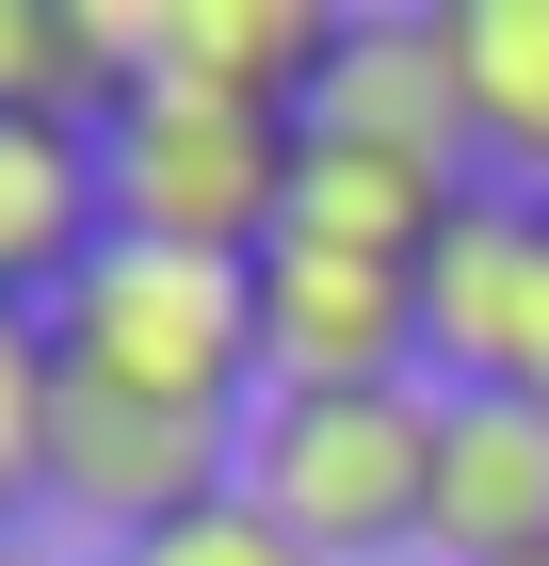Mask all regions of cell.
Segmentation results:
<instances>
[{"label": "cell", "instance_id": "obj_7", "mask_svg": "<svg viewBox=\"0 0 549 566\" xmlns=\"http://www.w3.org/2000/svg\"><path fill=\"white\" fill-rule=\"evenodd\" d=\"M356 17L324 0H114V82H194L243 114H307Z\"/></svg>", "mask_w": 549, "mask_h": 566}, {"label": "cell", "instance_id": "obj_10", "mask_svg": "<svg viewBox=\"0 0 549 566\" xmlns=\"http://www.w3.org/2000/svg\"><path fill=\"white\" fill-rule=\"evenodd\" d=\"M292 130L372 146V163H421V178H485V163H468V97H453L436 17H356V33H339V65H324V97H307Z\"/></svg>", "mask_w": 549, "mask_h": 566}, {"label": "cell", "instance_id": "obj_4", "mask_svg": "<svg viewBox=\"0 0 549 566\" xmlns=\"http://www.w3.org/2000/svg\"><path fill=\"white\" fill-rule=\"evenodd\" d=\"M243 421H258V405H243ZM243 421H226V405L114 389V373H65V356H49V502H65L97 551H146L162 518H194V502L243 485Z\"/></svg>", "mask_w": 549, "mask_h": 566}, {"label": "cell", "instance_id": "obj_3", "mask_svg": "<svg viewBox=\"0 0 549 566\" xmlns=\"http://www.w3.org/2000/svg\"><path fill=\"white\" fill-rule=\"evenodd\" d=\"M49 356L65 373H114V389L162 405H258V260H178V243H97V275L49 307Z\"/></svg>", "mask_w": 549, "mask_h": 566}, {"label": "cell", "instance_id": "obj_5", "mask_svg": "<svg viewBox=\"0 0 549 566\" xmlns=\"http://www.w3.org/2000/svg\"><path fill=\"white\" fill-rule=\"evenodd\" d=\"M421 389H534L549 405V195H468L421 243Z\"/></svg>", "mask_w": 549, "mask_h": 566}, {"label": "cell", "instance_id": "obj_12", "mask_svg": "<svg viewBox=\"0 0 549 566\" xmlns=\"http://www.w3.org/2000/svg\"><path fill=\"white\" fill-rule=\"evenodd\" d=\"M114 97V0H0V114H97Z\"/></svg>", "mask_w": 549, "mask_h": 566}, {"label": "cell", "instance_id": "obj_15", "mask_svg": "<svg viewBox=\"0 0 549 566\" xmlns=\"http://www.w3.org/2000/svg\"><path fill=\"white\" fill-rule=\"evenodd\" d=\"M0 566H82V551H33V534H17V551H0Z\"/></svg>", "mask_w": 549, "mask_h": 566}, {"label": "cell", "instance_id": "obj_13", "mask_svg": "<svg viewBox=\"0 0 549 566\" xmlns=\"http://www.w3.org/2000/svg\"><path fill=\"white\" fill-rule=\"evenodd\" d=\"M33 502H49V324L0 307V551H17Z\"/></svg>", "mask_w": 549, "mask_h": 566}, {"label": "cell", "instance_id": "obj_2", "mask_svg": "<svg viewBox=\"0 0 549 566\" xmlns=\"http://www.w3.org/2000/svg\"><path fill=\"white\" fill-rule=\"evenodd\" d=\"M97 178H114V243L258 260L292 227V114H243V97H194V82H114Z\"/></svg>", "mask_w": 549, "mask_h": 566}, {"label": "cell", "instance_id": "obj_6", "mask_svg": "<svg viewBox=\"0 0 549 566\" xmlns=\"http://www.w3.org/2000/svg\"><path fill=\"white\" fill-rule=\"evenodd\" d=\"M275 389H421V260L275 227L258 243V405Z\"/></svg>", "mask_w": 549, "mask_h": 566}, {"label": "cell", "instance_id": "obj_8", "mask_svg": "<svg viewBox=\"0 0 549 566\" xmlns=\"http://www.w3.org/2000/svg\"><path fill=\"white\" fill-rule=\"evenodd\" d=\"M436 566H549V405L534 389H436Z\"/></svg>", "mask_w": 549, "mask_h": 566}, {"label": "cell", "instance_id": "obj_11", "mask_svg": "<svg viewBox=\"0 0 549 566\" xmlns=\"http://www.w3.org/2000/svg\"><path fill=\"white\" fill-rule=\"evenodd\" d=\"M436 49L468 97V163L502 195H549V0H436Z\"/></svg>", "mask_w": 549, "mask_h": 566}, {"label": "cell", "instance_id": "obj_14", "mask_svg": "<svg viewBox=\"0 0 549 566\" xmlns=\"http://www.w3.org/2000/svg\"><path fill=\"white\" fill-rule=\"evenodd\" d=\"M114 566H307V551H292L275 518H258L243 485H226V502H194V518H162L146 551H114Z\"/></svg>", "mask_w": 549, "mask_h": 566}, {"label": "cell", "instance_id": "obj_9", "mask_svg": "<svg viewBox=\"0 0 549 566\" xmlns=\"http://www.w3.org/2000/svg\"><path fill=\"white\" fill-rule=\"evenodd\" d=\"M97 243H114L97 114H0V307L49 324V307L97 275Z\"/></svg>", "mask_w": 549, "mask_h": 566}, {"label": "cell", "instance_id": "obj_1", "mask_svg": "<svg viewBox=\"0 0 549 566\" xmlns=\"http://www.w3.org/2000/svg\"><path fill=\"white\" fill-rule=\"evenodd\" d=\"M243 502L307 566H388L436 534V389H275L243 421Z\"/></svg>", "mask_w": 549, "mask_h": 566}]
</instances>
